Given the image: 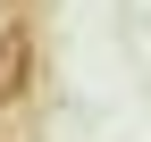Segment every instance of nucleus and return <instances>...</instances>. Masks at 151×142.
<instances>
[{
  "mask_svg": "<svg viewBox=\"0 0 151 142\" xmlns=\"http://www.w3.org/2000/svg\"><path fill=\"white\" fill-rule=\"evenodd\" d=\"M34 84H42V50H34V25H0V109H17V100H34Z\"/></svg>",
  "mask_w": 151,
  "mask_h": 142,
  "instance_id": "obj_1",
  "label": "nucleus"
}]
</instances>
